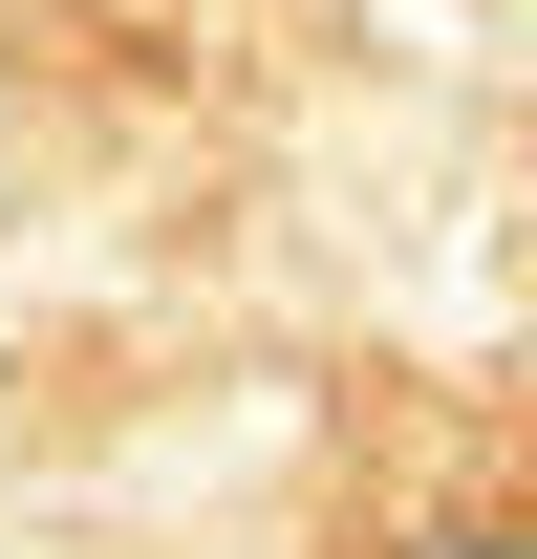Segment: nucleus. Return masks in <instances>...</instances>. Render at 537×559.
<instances>
[{"mask_svg": "<svg viewBox=\"0 0 537 559\" xmlns=\"http://www.w3.org/2000/svg\"><path fill=\"white\" fill-rule=\"evenodd\" d=\"M452 559H516V538H452Z\"/></svg>", "mask_w": 537, "mask_h": 559, "instance_id": "f257e3e1", "label": "nucleus"}]
</instances>
